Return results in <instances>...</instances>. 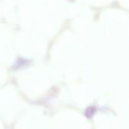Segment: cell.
Returning a JSON list of instances; mask_svg holds the SVG:
<instances>
[{"label":"cell","instance_id":"obj_1","mask_svg":"<svg viewBox=\"0 0 129 129\" xmlns=\"http://www.w3.org/2000/svg\"><path fill=\"white\" fill-rule=\"evenodd\" d=\"M94 112H95V108H94V107H88V108L86 110L85 116H86L87 117H88V118H91V117L94 115Z\"/></svg>","mask_w":129,"mask_h":129}]
</instances>
